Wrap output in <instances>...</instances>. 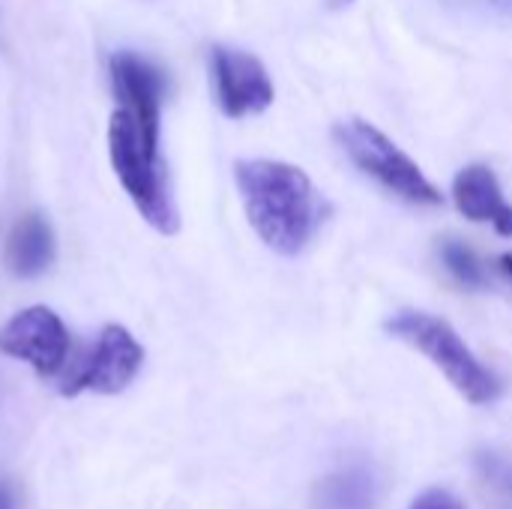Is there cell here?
Segmentation results:
<instances>
[{
    "mask_svg": "<svg viewBox=\"0 0 512 509\" xmlns=\"http://www.w3.org/2000/svg\"><path fill=\"white\" fill-rule=\"evenodd\" d=\"M387 333L426 354L471 405H489L501 396V381L471 354V348L444 318L426 312H399L387 321Z\"/></svg>",
    "mask_w": 512,
    "mask_h": 509,
    "instance_id": "cell-3",
    "label": "cell"
},
{
    "mask_svg": "<svg viewBox=\"0 0 512 509\" xmlns=\"http://www.w3.org/2000/svg\"><path fill=\"white\" fill-rule=\"evenodd\" d=\"M501 267H504V273H507V276L512 279V252H510V255H504V258H501Z\"/></svg>",
    "mask_w": 512,
    "mask_h": 509,
    "instance_id": "cell-15",
    "label": "cell"
},
{
    "mask_svg": "<svg viewBox=\"0 0 512 509\" xmlns=\"http://www.w3.org/2000/svg\"><path fill=\"white\" fill-rule=\"evenodd\" d=\"M372 480L360 471H345L330 480V504L336 509H366L372 504Z\"/></svg>",
    "mask_w": 512,
    "mask_h": 509,
    "instance_id": "cell-11",
    "label": "cell"
},
{
    "mask_svg": "<svg viewBox=\"0 0 512 509\" xmlns=\"http://www.w3.org/2000/svg\"><path fill=\"white\" fill-rule=\"evenodd\" d=\"M333 135L360 171H366L369 177L384 183L399 198H405L411 204H429V207L444 201V195L426 180L420 165L372 123L351 117V120L336 123Z\"/></svg>",
    "mask_w": 512,
    "mask_h": 509,
    "instance_id": "cell-4",
    "label": "cell"
},
{
    "mask_svg": "<svg viewBox=\"0 0 512 509\" xmlns=\"http://www.w3.org/2000/svg\"><path fill=\"white\" fill-rule=\"evenodd\" d=\"M411 509H468L456 495H450L447 489H429V492H423Z\"/></svg>",
    "mask_w": 512,
    "mask_h": 509,
    "instance_id": "cell-13",
    "label": "cell"
},
{
    "mask_svg": "<svg viewBox=\"0 0 512 509\" xmlns=\"http://www.w3.org/2000/svg\"><path fill=\"white\" fill-rule=\"evenodd\" d=\"M108 156L111 168L132 198L135 210L141 219L156 228L159 234H177L180 231V216L168 189V174L159 159V147H153L138 120L126 111L117 108L108 123Z\"/></svg>",
    "mask_w": 512,
    "mask_h": 509,
    "instance_id": "cell-2",
    "label": "cell"
},
{
    "mask_svg": "<svg viewBox=\"0 0 512 509\" xmlns=\"http://www.w3.org/2000/svg\"><path fill=\"white\" fill-rule=\"evenodd\" d=\"M108 66H111V84H114V96L120 99V108H126L138 120L144 138L153 147H159L165 72L135 51H117Z\"/></svg>",
    "mask_w": 512,
    "mask_h": 509,
    "instance_id": "cell-8",
    "label": "cell"
},
{
    "mask_svg": "<svg viewBox=\"0 0 512 509\" xmlns=\"http://www.w3.org/2000/svg\"><path fill=\"white\" fill-rule=\"evenodd\" d=\"M459 213L474 222H492L501 237H512V207L501 195V183L486 165H468L453 183Z\"/></svg>",
    "mask_w": 512,
    "mask_h": 509,
    "instance_id": "cell-9",
    "label": "cell"
},
{
    "mask_svg": "<svg viewBox=\"0 0 512 509\" xmlns=\"http://www.w3.org/2000/svg\"><path fill=\"white\" fill-rule=\"evenodd\" d=\"M210 69H213L216 102L225 117L240 120L246 114H258L270 108L273 84L267 78L264 63L255 54L216 45L210 54Z\"/></svg>",
    "mask_w": 512,
    "mask_h": 509,
    "instance_id": "cell-7",
    "label": "cell"
},
{
    "mask_svg": "<svg viewBox=\"0 0 512 509\" xmlns=\"http://www.w3.org/2000/svg\"><path fill=\"white\" fill-rule=\"evenodd\" d=\"M0 509H18V495L6 480H0Z\"/></svg>",
    "mask_w": 512,
    "mask_h": 509,
    "instance_id": "cell-14",
    "label": "cell"
},
{
    "mask_svg": "<svg viewBox=\"0 0 512 509\" xmlns=\"http://www.w3.org/2000/svg\"><path fill=\"white\" fill-rule=\"evenodd\" d=\"M57 255L54 231L42 213H24L15 219L9 237H6V267L18 279H36L42 276Z\"/></svg>",
    "mask_w": 512,
    "mask_h": 509,
    "instance_id": "cell-10",
    "label": "cell"
},
{
    "mask_svg": "<svg viewBox=\"0 0 512 509\" xmlns=\"http://www.w3.org/2000/svg\"><path fill=\"white\" fill-rule=\"evenodd\" d=\"M0 354L27 363L39 378H51L69 360V333L48 306H30L0 327Z\"/></svg>",
    "mask_w": 512,
    "mask_h": 509,
    "instance_id": "cell-6",
    "label": "cell"
},
{
    "mask_svg": "<svg viewBox=\"0 0 512 509\" xmlns=\"http://www.w3.org/2000/svg\"><path fill=\"white\" fill-rule=\"evenodd\" d=\"M234 177L255 234L279 255H300L324 222V201L306 171L273 159H243Z\"/></svg>",
    "mask_w": 512,
    "mask_h": 509,
    "instance_id": "cell-1",
    "label": "cell"
},
{
    "mask_svg": "<svg viewBox=\"0 0 512 509\" xmlns=\"http://www.w3.org/2000/svg\"><path fill=\"white\" fill-rule=\"evenodd\" d=\"M141 363H144V348L135 342V336L120 324H108L96 336L90 354L69 372L60 393L63 396H75L84 390L102 396L123 393L141 372Z\"/></svg>",
    "mask_w": 512,
    "mask_h": 509,
    "instance_id": "cell-5",
    "label": "cell"
},
{
    "mask_svg": "<svg viewBox=\"0 0 512 509\" xmlns=\"http://www.w3.org/2000/svg\"><path fill=\"white\" fill-rule=\"evenodd\" d=\"M444 261H447L450 273H453L462 285H468V288H483V285H486V273H483L477 255H474L468 246H462V243H447V246H444Z\"/></svg>",
    "mask_w": 512,
    "mask_h": 509,
    "instance_id": "cell-12",
    "label": "cell"
}]
</instances>
